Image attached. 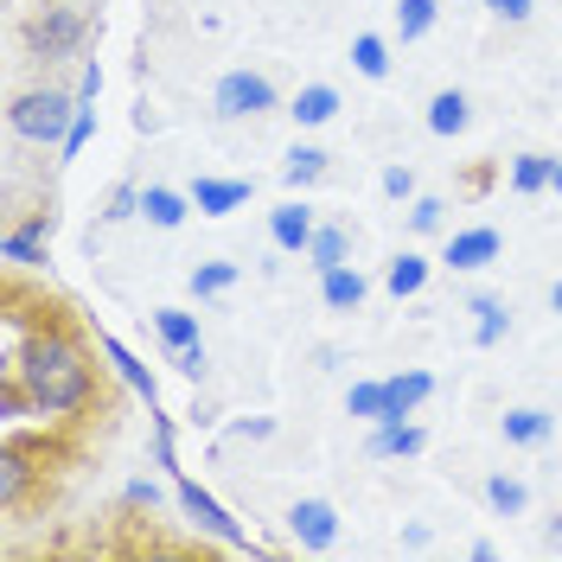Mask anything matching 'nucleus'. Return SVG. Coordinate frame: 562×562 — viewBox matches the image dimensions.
I'll return each mask as SVG.
<instances>
[{
    "label": "nucleus",
    "instance_id": "obj_1",
    "mask_svg": "<svg viewBox=\"0 0 562 562\" xmlns=\"http://www.w3.org/2000/svg\"><path fill=\"white\" fill-rule=\"evenodd\" d=\"M7 371L26 384L38 416H83L97 396V371H90V346L70 333L65 319H7Z\"/></svg>",
    "mask_w": 562,
    "mask_h": 562
},
{
    "label": "nucleus",
    "instance_id": "obj_2",
    "mask_svg": "<svg viewBox=\"0 0 562 562\" xmlns=\"http://www.w3.org/2000/svg\"><path fill=\"white\" fill-rule=\"evenodd\" d=\"M70 122H77V90H20L13 109H7V128L33 147H65Z\"/></svg>",
    "mask_w": 562,
    "mask_h": 562
},
{
    "label": "nucleus",
    "instance_id": "obj_3",
    "mask_svg": "<svg viewBox=\"0 0 562 562\" xmlns=\"http://www.w3.org/2000/svg\"><path fill=\"white\" fill-rule=\"evenodd\" d=\"M83 38H90V13H83V7H65V0L38 7L33 20H26V52L45 58V65L77 58V52H83Z\"/></svg>",
    "mask_w": 562,
    "mask_h": 562
},
{
    "label": "nucleus",
    "instance_id": "obj_4",
    "mask_svg": "<svg viewBox=\"0 0 562 562\" xmlns=\"http://www.w3.org/2000/svg\"><path fill=\"white\" fill-rule=\"evenodd\" d=\"M211 109H217L224 122H256V115L276 109V83H269L262 70H224L217 90H211Z\"/></svg>",
    "mask_w": 562,
    "mask_h": 562
},
{
    "label": "nucleus",
    "instance_id": "obj_5",
    "mask_svg": "<svg viewBox=\"0 0 562 562\" xmlns=\"http://www.w3.org/2000/svg\"><path fill=\"white\" fill-rule=\"evenodd\" d=\"M45 441H26V435H7L0 448V512H20L26 505V486L45 473Z\"/></svg>",
    "mask_w": 562,
    "mask_h": 562
},
{
    "label": "nucleus",
    "instance_id": "obj_6",
    "mask_svg": "<svg viewBox=\"0 0 562 562\" xmlns=\"http://www.w3.org/2000/svg\"><path fill=\"white\" fill-rule=\"evenodd\" d=\"M173 492H179V505H186V518L205 530V537H217L224 550H249L244 525H237V518H231V512H224V505H217V498H211L205 486H192L186 473H173Z\"/></svg>",
    "mask_w": 562,
    "mask_h": 562
},
{
    "label": "nucleus",
    "instance_id": "obj_7",
    "mask_svg": "<svg viewBox=\"0 0 562 562\" xmlns=\"http://www.w3.org/2000/svg\"><path fill=\"white\" fill-rule=\"evenodd\" d=\"M288 530H294V543H301V550H333V543H339V512H333V505H326V498H294V505H288Z\"/></svg>",
    "mask_w": 562,
    "mask_h": 562
},
{
    "label": "nucleus",
    "instance_id": "obj_8",
    "mask_svg": "<svg viewBox=\"0 0 562 562\" xmlns=\"http://www.w3.org/2000/svg\"><path fill=\"white\" fill-rule=\"evenodd\" d=\"M45 244H52V211H33L26 224H13V231L0 237V256H7L13 269H45Z\"/></svg>",
    "mask_w": 562,
    "mask_h": 562
},
{
    "label": "nucleus",
    "instance_id": "obj_9",
    "mask_svg": "<svg viewBox=\"0 0 562 562\" xmlns=\"http://www.w3.org/2000/svg\"><path fill=\"white\" fill-rule=\"evenodd\" d=\"M314 231H319V217L301 199H288V205L269 211V244L281 249V256H307V244H314Z\"/></svg>",
    "mask_w": 562,
    "mask_h": 562
},
{
    "label": "nucleus",
    "instance_id": "obj_10",
    "mask_svg": "<svg viewBox=\"0 0 562 562\" xmlns=\"http://www.w3.org/2000/svg\"><path fill=\"white\" fill-rule=\"evenodd\" d=\"M498 249H505V237H498L492 224H473V231H454V237H448L441 262H448V269H486V262H498Z\"/></svg>",
    "mask_w": 562,
    "mask_h": 562
},
{
    "label": "nucleus",
    "instance_id": "obj_11",
    "mask_svg": "<svg viewBox=\"0 0 562 562\" xmlns=\"http://www.w3.org/2000/svg\"><path fill=\"white\" fill-rule=\"evenodd\" d=\"M435 396V378L428 371H396V378H384V416L378 422H409Z\"/></svg>",
    "mask_w": 562,
    "mask_h": 562
},
{
    "label": "nucleus",
    "instance_id": "obj_12",
    "mask_svg": "<svg viewBox=\"0 0 562 562\" xmlns=\"http://www.w3.org/2000/svg\"><path fill=\"white\" fill-rule=\"evenodd\" d=\"M422 448H428V435L416 422H371V441H364L371 460H416Z\"/></svg>",
    "mask_w": 562,
    "mask_h": 562
},
{
    "label": "nucleus",
    "instance_id": "obj_13",
    "mask_svg": "<svg viewBox=\"0 0 562 562\" xmlns=\"http://www.w3.org/2000/svg\"><path fill=\"white\" fill-rule=\"evenodd\" d=\"M249 179H192V205H199V217H231V211L249 205Z\"/></svg>",
    "mask_w": 562,
    "mask_h": 562
},
{
    "label": "nucleus",
    "instance_id": "obj_14",
    "mask_svg": "<svg viewBox=\"0 0 562 562\" xmlns=\"http://www.w3.org/2000/svg\"><path fill=\"white\" fill-rule=\"evenodd\" d=\"M192 192H173V186H140V217L154 224V231H179L186 217H192Z\"/></svg>",
    "mask_w": 562,
    "mask_h": 562
},
{
    "label": "nucleus",
    "instance_id": "obj_15",
    "mask_svg": "<svg viewBox=\"0 0 562 562\" xmlns=\"http://www.w3.org/2000/svg\"><path fill=\"white\" fill-rule=\"evenodd\" d=\"M364 294H371V288H364L358 269H346V262H339V269H319V301H326L333 314H358Z\"/></svg>",
    "mask_w": 562,
    "mask_h": 562
},
{
    "label": "nucleus",
    "instance_id": "obj_16",
    "mask_svg": "<svg viewBox=\"0 0 562 562\" xmlns=\"http://www.w3.org/2000/svg\"><path fill=\"white\" fill-rule=\"evenodd\" d=\"M498 428H505L512 448H543V441L557 435V416H550V409H505Z\"/></svg>",
    "mask_w": 562,
    "mask_h": 562
},
{
    "label": "nucleus",
    "instance_id": "obj_17",
    "mask_svg": "<svg viewBox=\"0 0 562 562\" xmlns=\"http://www.w3.org/2000/svg\"><path fill=\"white\" fill-rule=\"evenodd\" d=\"M467 122H473L467 90H435V97H428V135H460Z\"/></svg>",
    "mask_w": 562,
    "mask_h": 562
},
{
    "label": "nucleus",
    "instance_id": "obj_18",
    "mask_svg": "<svg viewBox=\"0 0 562 562\" xmlns=\"http://www.w3.org/2000/svg\"><path fill=\"white\" fill-rule=\"evenodd\" d=\"M467 314H473V339H480V346H498V339L512 333V307H505L498 294H473Z\"/></svg>",
    "mask_w": 562,
    "mask_h": 562
},
{
    "label": "nucleus",
    "instance_id": "obj_19",
    "mask_svg": "<svg viewBox=\"0 0 562 562\" xmlns=\"http://www.w3.org/2000/svg\"><path fill=\"white\" fill-rule=\"evenodd\" d=\"M384 288L396 294V301H416L422 288H428V256H416V249H403L396 262L384 269Z\"/></svg>",
    "mask_w": 562,
    "mask_h": 562
},
{
    "label": "nucleus",
    "instance_id": "obj_20",
    "mask_svg": "<svg viewBox=\"0 0 562 562\" xmlns=\"http://www.w3.org/2000/svg\"><path fill=\"white\" fill-rule=\"evenodd\" d=\"M288 115H294L301 128H319V122H333V115H339V90H333V83H307V90L294 97Z\"/></svg>",
    "mask_w": 562,
    "mask_h": 562
},
{
    "label": "nucleus",
    "instance_id": "obj_21",
    "mask_svg": "<svg viewBox=\"0 0 562 562\" xmlns=\"http://www.w3.org/2000/svg\"><path fill=\"white\" fill-rule=\"evenodd\" d=\"M351 70L371 77V83H384L390 77V38L384 33H358L351 38Z\"/></svg>",
    "mask_w": 562,
    "mask_h": 562
},
{
    "label": "nucleus",
    "instance_id": "obj_22",
    "mask_svg": "<svg viewBox=\"0 0 562 562\" xmlns=\"http://www.w3.org/2000/svg\"><path fill=\"white\" fill-rule=\"evenodd\" d=\"M486 505L498 512V518H525L530 512V486L525 480H512V473H492L486 480Z\"/></svg>",
    "mask_w": 562,
    "mask_h": 562
},
{
    "label": "nucleus",
    "instance_id": "obj_23",
    "mask_svg": "<svg viewBox=\"0 0 562 562\" xmlns=\"http://www.w3.org/2000/svg\"><path fill=\"white\" fill-rule=\"evenodd\" d=\"M154 333H160L167 351L199 346V314H186V307H154Z\"/></svg>",
    "mask_w": 562,
    "mask_h": 562
},
{
    "label": "nucleus",
    "instance_id": "obj_24",
    "mask_svg": "<svg viewBox=\"0 0 562 562\" xmlns=\"http://www.w3.org/2000/svg\"><path fill=\"white\" fill-rule=\"evenodd\" d=\"M435 13H441V0H396V38L403 45L428 38L435 33Z\"/></svg>",
    "mask_w": 562,
    "mask_h": 562
},
{
    "label": "nucleus",
    "instance_id": "obj_25",
    "mask_svg": "<svg viewBox=\"0 0 562 562\" xmlns=\"http://www.w3.org/2000/svg\"><path fill=\"white\" fill-rule=\"evenodd\" d=\"M346 256H351V237L339 231V224H319L314 244H307V262H314V269H339Z\"/></svg>",
    "mask_w": 562,
    "mask_h": 562
},
{
    "label": "nucleus",
    "instance_id": "obj_26",
    "mask_svg": "<svg viewBox=\"0 0 562 562\" xmlns=\"http://www.w3.org/2000/svg\"><path fill=\"white\" fill-rule=\"evenodd\" d=\"M319 173H326V154H319V147H307V140L288 147V160H281V179H288V186H314Z\"/></svg>",
    "mask_w": 562,
    "mask_h": 562
},
{
    "label": "nucleus",
    "instance_id": "obj_27",
    "mask_svg": "<svg viewBox=\"0 0 562 562\" xmlns=\"http://www.w3.org/2000/svg\"><path fill=\"white\" fill-rule=\"evenodd\" d=\"M550 179H557V160H550V154H518V160H512V186H518V192H543Z\"/></svg>",
    "mask_w": 562,
    "mask_h": 562
},
{
    "label": "nucleus",
    "instance_id": "obj_28",
    "mask_svg": "<svg viewBox=\"0 0 562 562\" xmlns=\"http://www.w3.org/2000/svg\"><path fill=\"white\" fill-rule=\"evenodd\" d=\"M237 288V262H199L192 269V294L199 301H217V294H231Z\"/></svg>",
    "mask_w": 562,
    "mask_h": 562
},
{
    "label": "nucleus",
    "instance_id": "obj_29",
    "mask_svg": "<svg viewBox=\"0 0 562 562\" xmlns=\"http://www.w3.org/2000/svg\"><path fill=\"white\" fill-rule=\"evenodd\" d=\"M103 351H109V364H115V371L128 378V390H135V396H147V409H154V378L140 371V358H135V351H128V346H115V339H103Z\"/></svg>",
    "mask_w": 562,
    "mask_h": 562
},
{
    "label": "nucleus",
    "instance_id": "obj_30",
    "mask_svg": "<svg viewBox=\"0 0 562 562\" xmlns=\"http://www.w3.org/2000/svg\"><path fill=\"white\" fill-rule=\"evenodd\" d=\"M346 416H358V422H378V416H384V378H364V384H351Z\"/></svg>",
    "mask_w": 562,
    "mask_h": 562
},
{
    "label": "nucleus",
    "instance_id": "obj_31",
    "mask_svg": "<svg viewBox=\"0 0 562 562\" xmlns=\"http://www.w3.org/2000/svg\"><path fill=\"white\" fill-rule=\"evenodd\" d=\"M90 135H97V103H77V122H70V135H65V147H58V154H65V160H77Z\"/></svg>",
    "mask_w": 562,
    "mask_h": 562
},
{
    "label": "nucleus",
    "instance_id": "obj_32",
    "mask_svg": "<svg viewBox=\"0 0 562 562\" xmlns=\"http://www.w3.org/2000/svg\"><path fill=\"white\" fill-rule=\"evenodd\" d=\"M128 217H140V192L135 186H115L103 205V224H128Z\"/></svg>",
    "mask_w": 562,
    "mask_h": 562
},
{
    "label": "nucleus",
    "instance_id": "obj_33",
    "mask_svg": "<svg viewBox=\"0 0 562 562\" xmlns=\"http://www.w3.org/2000/svg\"><path fill=\"white\" fill-rule=\"evenodd\" d=\"M173 371H179V378H192V384H205V371H211V364H205V339H199V346H179L173 351Z\"/></svg>",
    "mask_w": 562,
    "mask_h": 562
},
{
    "label": "nucleus",
    "instance_id": "obj_34",
    "mask_svg": "<svg viewBox=\"0 0 562 562\" xmlns=\"http://www.w3.org/2000/svg\"><path fill=\"white\" fill-rule=\"evenodd\" d=\"M441 199H409V231H422V237H428V231H441Z\"/></svg>",
    "mask_w": 562,
    "mask_h": 562
},
{
    "label": "nucleus",
    "instance_id": "obj_35",
    "mask_svg": "<svg viewBox=\"0 0 562 562\" xmlns=\"http://www.w3.org/2000/svg\"><path fill=\"white\" fill-rule=\"evenodd\" d=\"M160 498H167V492L154 486V480H128V486H122V505H128V512H154Z\"/></svg>",
    "mask_w": 562,
    "mask_h": 562
},
{
    "label": "nucleus",
    "instance_id": "obj_36",
    "mask_svg": "<svg viewBox=\"0 0 562 562\" xmlns=\"http://www.w3.org/2000/svg\"><path fill=\"white\" fill-rule=\"evenodd\" d=\"M384 199H416V167H384Z\"/></svg>",
    "mask_w": 562,
    "mask_h": 562
},
{
    "label": "nucleus",
    "instance_id": "obj_37",
    "mask_svg": "<svg viewBox=\"0 0 562 562\" xmlns=\"http://www.w3.org/2000/svg\"><path fill=\"white\" fill-rule=\"evenodd\" d=\"M480 7H486L492 20H505V26H525L530 20V0H480Z\"/></svg>",
    "mask_w": 562,
    "mask_h": 562
},
{
    "label": "nucleus",
    "instance_id": "obj_38",
    "mask_svg": "<svg viewBox=\"0 0 562 562\" xmlns=\"http://www.w3.org/2000/svg\"><path fill=\"white\" fill-rule=\"evenodd\" d=\"M231 435H237V441H269V435H276V422H269V416H249V422H237Z\"/></svg>",
    "mask_w": 562,
    "mask_h": 562
},
{
    "label": "nucleus",
    "instance_id": "obj_39",
    "mask_svg": "<svg viewBox=\"0 0 562 562\" xmlns=\"http://www.w3.org/2000/svg\"><path fill=\"white\" fill-rule=\"evenodd\" d=\"M97 90H103V70L83 65V77H77V103H97Z\"/></svg>",
    "mask_w": 562,
    "mask_h": 562
},
{
    "label": "nucleus",
    "instance_id": "obj_40",
    "mask_svg": "<svg viewBox=\"0 0 562 562\" xmlns=\"http://www.w3.org/2000/svg\"><path fill=\"white\" fill-rule=\"evenodd\" d=\"M550 314L562 319V281H557V288H550Z\"/></svg>",
    "mask_w": 562,
    "mask_h": 562
},
{
    "label": "nucleus",
    "instance_id": "obj_41",
    "mask_svg": "<svg viewBox=\"0 0 562 562\" xmlns=\"http://www.w3.org/2000/svg\"><path fill=\"white\" fill-rule=\"evenodd\" d=\"M550 186H557V192H562V160H557V179H550Z\"/></svg>",
    "mask_w": 562,
    "mask_h": 562
}]
</instances>
